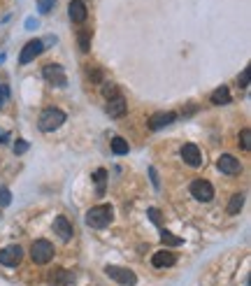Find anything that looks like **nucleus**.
<instances>
[{
	"label": "nucleus",
	"mask_w": 251,
	"mask_h": 286,
	"mask_svg": "<svg viewBox=\"0 0 251 286\" xmlns=\"http://www.w3.org/2000/svg\"><path fill=\"white\" fill-rule=\"evenodd\" d=\"M42 75H45V79L49 81L51 86H66L68 84L66 70H63L60 66H56V63H49V66L42 68Z\"/></svg>",
	"instance_id": "obj_5"
},
{
	"label": "nucleus",
	"mask_w": 251,
	"mask_h": 286,
	"mask_svg": "<svg viewBox=\"0 0 251 286\" xmlns=\"http://www.w3.org/2000/svg\"><path fill=\"white\" fill-rule=\"evenodd\" d=\"M161 237H163V242H165V244H170V247H179V244H184V240H181V237L172 235V233H170V231H165V228H161Z\"/></svg>",
	"instance_id": "obj_19"
},
{
	"label": "nucleus",
	"mask_w": 251,
	"mask_h": 286,
	"mask_svg": "<svg viewBox=\"0 0 251 286\" xmlns=\"http://www.w3.org/2000/svg\"><path fill=\"white\" fill-rule=\"evenodd\" d=\"M242 205H244V196H242V193H235V196L231 198V202H228V214H240Z\"/></svg>",
	"instance_id": "obj_17"
},
{
	"label": "nucleus",
	"mask_w": 251,
	"mask_h": 286,
	"mask_svg": "<svg viewBox=\"0 0 251 286\" xmlns=\"http://www.w3.org/2000/svg\"><path fill=\"white\" fill-rule=\"evenodd\" d=\"M42 49H45V45H42L40 40H30L28 45H26L24 49H21V56H19V60H21V63H24V66H26V63H30V60H35L37 56L42 54Z\"/></svg>",
	"instance_id": "obj_10"
},
{
	"label": "nucleus",
	"mask_w": 251,
	"mask_h": 286,
	"mask_svg": "<svg viewBox=\"0 0 251 286\" xmlns=\"http://www.w3.org/2000/svg\"><path fill=\"white\" fill-rule=\"evenodd\" d=\"M7 140V133H0V142H5Z\"/></svg>",
	"instance_id": "obj_33"
},
{
	"label": "nucleus",
	"mask_w": 251,
	"mask_h": 286,
	"mask_svg": "<svg viewBox=\"0 0 251 286\" xmlns=\"http://www.w3.org/2000/svg\"><path fill=\"white\" fill-rule=\"evenodd\" d=\"M128 149H131V147H128V142H126L123 137H114V140H112V151H114V154H128Z\"/></svg>",
	"instance_id": "obj_20"
},
{
	"label": "nucleus",
	"mask_w": 251,
	"mask_h": 286,
	"mask_svg": "<svg viewBox=\"0 0 251 286\" xmlns=\"http://www.w3.org/2000/svg\"><path fill=\"white\" fill-rule=\"evenodd\" d=\"M105 112L112 116V119H119V116H123V112H126V100H123V95H114V98H110L107 100V107H105Z\"/></svg>",
	"instance_id": "obj_12"
},
{
	"label": "nucleus",
	"mask_w": 251,
	"mask_h": 286,
	"mask_svg": "<svg viewBox=\"0 0 251 286\" xmlns=\"http://www.w3.org/2000/svg\"><path fill=\"white\" fill-rule=\"evenodd\" d=\"M26 151H28V142H26V140H16L14 142V154H26Z\"/></svg>",
	"instance_id": "obj_26"
},
{
	"label": "nucleus",
	"mask_w": 251,
	"mask_h": 286,
	"mask_svg": "<svg viewBox=\"0 0 251 286\" xmlns=\"http://www.w3.org/2000/svg\"><path fill=\"white\" fill-rule=\"evenodd\" d=\"M105 275L110 279H114L116 284H123V286H135L137 284V275L128 268H119V265H107L105 268Z\"/></svg>",
	"instance_id": "obj_4"
},
{
	"label": "nucleus",
	"mask_w": 251,
	"mask_h": 286,
	"mask_svg": "<svg viewBox=\"0 0 251 286\" xmlns=\"http://www.w3.org/2000/svg\"><path fill=\"white\" fill-rule=\"evenodd\" d=\"M21 258H24V249H21L19 244L5 247V249L0 251V263H3L5 268H14V265H19Z\"/></svg>",
	"instance_id": "obj_7"
},
{
	"label": "nucleus",
	"mask_w": 251,
	"mask_h": 286,
	"mask_svg": "<svg viewBox=\"0 0 251 286\" xmlns=\"http://www.w3.org/2000/svg\"><path fill=\"white\" fill-rule=\"evenodd\" d=\"M151 263H154V268H172L177 263V254H172V251H156L151 256Z\"/></svg>",
	"instance_id": "obj_15"
},
{
	"label": "nucleus",
	"mask_w": 251,
	"mask_h": 286,
	"mask_svg": "<svg viewBox=\"0 0 251 286\" xmlns=\"http://www.w3.org/2000/svg\"><path fill=\"white\" fill-rule=\"evenodd\" d=\"M102 95H105L107 100H110V98H114V95H119L116 84H102Z\"/></svg>",
	"instance_id": "obj_25"
},
{
	"label": "nucleus",
	"mask_w": 251,
	"mask_h": 286,
	"mask_svg": "<svg viewBox=\"0 0 251 286\" xmlns=\"http://www.w3.org/2000/svg\"><path fill=\"white\" fill-rule=\"evenodd\" d=\"M30 258H33V263H37V265L49 263L51 258H54V244H51L49 240H35L33 242V249H30Z\"/></svg>",
	"instance_id": "obj_3"
},
{
	"label": "nucleus",
	"mask_w": 251,
	"mask_h": 286,
	"mask_svg": "<svg viewBox=\"0 0 251 286\" xmlns=\"http://www.w3.org/2000/svg\"><path fill=\"white\" fill-rule=\"evenodd\" d=\"M51 277H56L60 284H72V281H75L70 272H66V270H54V272H51Z\"/></svg>",
	"instance_id": "obj_23"
},
{
	"label": "nucleus",
	"mask_w": 251,
	"mask_h": 286,
	"mask_svg": "<svg viewBox=\"0 0 251 286\" xmlns=\"http://www.w3.org/2000/svg\"><path fill=\"white\" fill-rule=\"evenodd\" d=\"M89 79L91 81H100V70H89Z\"/></svg>",
	"instance_id": "obj_31"
},
{
	"label": "nucleus",
	"mask_w": 251,
	"mask_h": 286,
	"mask_svg": "<svg viewBox=\"0 0 251 286\" xmlns=\"http://www.w3.org/2000/svg\"><path fill=\"white\" fill-rule=\"evenodd\" d=\"M240 145L244 151H251V128H244V131L240 133Z\"/></svg>",
	"instance_id": "obj_22"
},
{
	"label": "nucleus",
	"mask_w": 251,
	"mask_h": 286,
	"mask_svg": "<svg viewBox=\"0 0 251 286\" xmlns=\"http://www.w3.org/2000/svg\"><path fill=\"white\" fill-rule=\"evenodd\" d=\"M179 154H181V158H184V163H189L191 168H198L202 163V154L196 145H184Z\"/></svg>",
	"instance_id": "obj_11"
},
{
	"label": "nucleus",
	"mask_w": 251,
	"mask_h": 286,
	"mask_svg": "<svg viewBox=\"0 0 251 286\" xmlns=\"http://www.w3.org/2000/svg\"><path fill=\"white\" fill-rule=\"evenodd\" d=\"M212 103H214V105H228V103H231V91H228V86H219V89L212 93Z\"/></svg>",
	"instance_id": "obj_16"
},
{
	"label": "nucleus",
	"mask_w": 251,
	"mask_h": 286,
	"mask_svg": "<svg viewBox=\"0 0 251 286\" xmlns=\"http://www.w3.org/2000/svg\"><path fill=\"white\" fill-rule=\"evenodd\" d=\"M149 216H151V221H154L156 226L161 228V223H163V216H161V212H158V210H149Z\"/></svg>",
	"instance_id": "obj_28"
},
{
	"label": "nucleus",
	"mask_w": 251,
	"mask_h": 286,
	"mask_svg": "<svg viewBox=\"0 0 251 286\" xmlns=\"http://www.w3.org/2000/svg\"><path fill=\"white\" fill-rule=\"evenodd\" d=\"M12 202V193L7 186H0V207H7Z\"/></svg>",
	"instance_id": "obj_24"
},
{
	"label": "nucleus",
	"mask_w": 251,
	"mask_h": 286,
	"mask_svg": "<svg viewBox=\"0 0 251 286\" xmlns=\"http://www.w3.org/2000/svg\"><path fill=\"white\" fill-rule=\"evenodd\" d=\"M54 233L60 240H72V223L66 216H56L54 219Z\"/></svg>",
	"instance_id": "obj_14"
},
{
	"label": "nucleus",
	"mask_w": 251,
	"mask_h": 286,
	"mask_svg": "<svg viewBox=\"0 0 251 286\" xmlns=\"http://www.w3.org/2000/svg\"><path fill=\"white\" fill-rule=\"evenodd\" d=\"M112 219H114L112 205H96L86 212V226L91 228H105L112 223Z\"/></svg>",
	"instance_id": "obj_1"
},
{
	"label": "nucleus",
	"mask_w": 251,
	"mask_h": 286,
	"mask_svg": "<svg viewBox=\"0 0 251 286\" xmlns=\"http://www.w3.org/2000/svg\"><path fill=\"white\" fill-rule=\"evenodd\" d=\"M5 98H7V86H3V89H0V105H3Z\"/></svg>",
	"instance_id": "obj_32"
},
{
	"label": "nucleus",
	"mask_w": 251,
	"mask_h": 286,
	"mask_svg": "<svg viewBox=\"0 0 251 286\" xmlns=\"http://www.w3.org/2000/svg\"><path fill=\"white\" fill-rule=\"evenodd\" d=\"M51 7H54V0H40V3H37V10H40L42 14H47Z\"/></svg>",
	"instance_id": "obj_27"
},
{
	"label": "nucleus",
	"mask_w": 251,
	"mask_h": 286,
	"mask_svg": "<svg viewBox=\"0 0 251 286\" xmlns=\"http://www.w3.org/2000/svg\"><path fill=\"white\" fill-rule=\"evenodd\" d=\"M66 124V112H60L58 107H47L45 112L40 114V121H37V128L42 133H51L56 128Z\"/></svg>",
	"instance_id": "obj_2"
},
{
	"label": "nucleus",
	"mask_w": 251,
	"mask_h": 286,
	"mask_svg": "<svg viewBox=\"0 0 251 286\" xmlns=\"http://www.w3.org/2000/svg\"><path fill=\"white\" fill-rule=\"evenodd\" d=\"M149 175H151V181H154V186H156V189H161V181H158V175H156V170H154V168L149 170Z\"/></svg>",
	"instance_id": "obj_30"
},
{
	"label": "nucleus",
	"mask_w": 251,
	"mask_h": 286,
	"mask_svg": "<svg viewBox=\"0 0 251 286\" xmlns=\"http://www.w3.org/2000/svg\"><path fill=\"white\" fill-rule=\"evenodd\" d=\"M191 193H193V198H196V200L210 202L212 198H214V186H212L207 179H196L191 184Z\"/></svg>",
	"instance_id": "obj_6"
},
{
	"label": "nucleus",
	"mask_w": 251,
	"mask_h": 286,
	"mask_svg": "<svg viewBox=\"0 0 251 286\" xmlns=\"http://www.w3.org/2000/svg\"><path fill=\"white\" fill-rule=\"evenodd\" d=\"M216 168H219L223 175H240V170H242L240 161H237L235 156H231V154H223L221 158L216 161Z\"/></svg>",
	"instance_id": "obj_9"
},
{
	"label": "nucleus",
	"mask_w": 251,
	"mask_h": 286,
	"mask_svg": "<svg viewBox=\"0 0 251 286\" xmlns=\"http://www.w3.org/2000/svg\"><path fill=\"white\" fill-rule=\"evenodd\" d=\"M237 84H240L242 89H246V86H249V68H246V70L242 72L240 77H237Z\"/></svg>",
	"instance_id": "obj_29"
},
{
	"label": "nucleus",
	"mask_w": 251,
	"mask_h": 286,
	"mask_svg": "<svg viewBox=\"0 0 251 286\" xmlns=\"http://www.w3.org/2000/svg\"><path fill=\"white\" fill-rule=\"evenodd\" d=\"M79 49L84 54L91 49V30H79Z\"/></svg>",
	"instance_id": "obj_21"
},
{
	"label": "nucleus",
	"mask_w": 251,
	"mask_h": 286,
	"mask_svg": "<svg viewBox=\"0 0 251 286\" xmlns=\"http://www.w3.org/2000/svg\"><path fill=\"white\" fill-rule=\"evenodd\" d=\"M68 14H70V19L75 21V24H84L86 16H89V12H86V5H84V0H72L70 7H68Z\"/></svg>",
	"instance_id": "obj_13"
},
{
	"label": "nucleus",
	"mask_w": 251,
	"mask_h": 286,
	"mask_svg": "<svg viewBox=\"0 0 251 286\" xmlns=\"http://www.w3.org/2000/svg\"><path fill=\"white\" fill-rule=\"evenodd\" d=\"M93 179H96V184H98L96 193H98V196H102V193H105V179H107V170H105V168H100V170L93 172Z\"/></svg>",
	"instance_id": "obj_18"
},
{
	"label": "nucleus",
	"mask_w": 251,
	"mask_h": 286,
	"mask_svg": "<svg viewBox=\"0 0 251 286\" xmlns=\"http://www.w3.org/2000/svg\"><path fill=\"white\" fill-rule=\"evenodd\" d=\"M175 119H177L175 112H156V114L149 116V128L154 133L156 131H163V128H165V126H170Z\"/></svg>",
	"instance_id": "obj_8"
}]
</instances>
